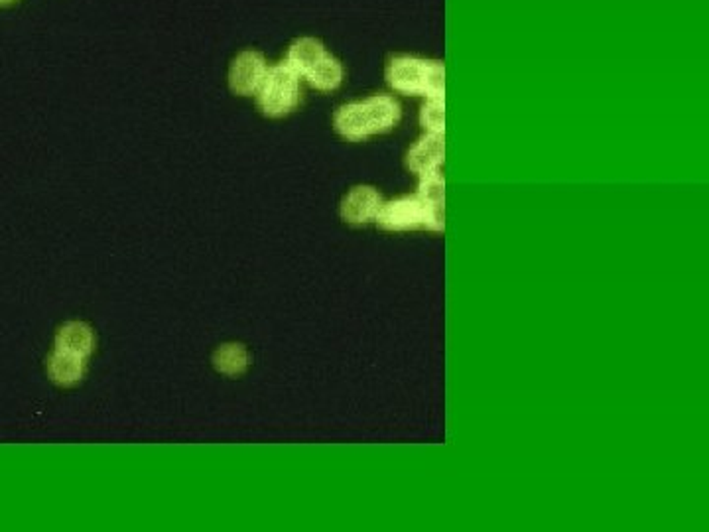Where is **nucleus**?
<instances>
[{"mask_svg": "<svg viewBox=\"0 0 709 532\" xmlns=\"http://www.w3.org/2000/svg\"><path fill=\"white\" fill-rule=\"evenodd\" d=\"M300 75L280 61L268 67L262 85L258 89V107L266 117H284L300 103Z\"/></svg>", "mask_w": 709, "mask_h": 532, "instance_id": "nucleus-1", "label": "nucleus"}, {"mask_svg": "<svg viewBox=\"0 0 709 532\" xmlns=\"http://www.w3.org/2000/svg\"><path fill=\"white\" fill-rule=\"evenodd\" d=\"M386 231H410L429 225V207L418 195H404L392 201H383L376 219Z\"/></svg>", "mask_w": 709, "mask_h": 532, "instance_id": "nucleus-2", "label": "nucleus"}, {"mask_svg": "<svg viewBox=\"0 0 709 532\" xmlns=\"http://www.w3.org/2000/svg\"><path fill=\"white\" fill-rule=\"evenodd\" d=\"M266 58L256 49H243L229 67V87L236 95H256L268 74Z\"/></svg>", "mask_w": 709, "mask_h": 532, "instance_id": "nucleus-3", "label": "nucleus"}, {"mask_svg": "<svg viewBox=\"0 0 709 532\" xmlns=\"http://www.w3.org/2000/svg\"><path fill=\"white\" fill-rule=\"evenodd\" d=\"M428 61L412 56H398L390 59L386 67L388 85L404 95H424V81Z\"/></svg>", "mask_w": 709, "mask_h": 532, "instance_id": "nucleus-4", "label": "nucleus"}, {"mask_svg": "<svg viewBox=\"0 0 709 532\" xmlns=\"http://www.w3.org/2000/svg\"><path fill=\"white\" fill-rule=\"evenodd\" d=\"M383 206V197L370 186H357L341 201V217L351 225L374 221Z\"/></svg>", "mask_w": 709, "mask_h": 532, "instance_id": "nucleus-5", "label": "nucleus"}, {"mask_svg": "<svg viewBox=\"0 0 709 532\" xmlns=\"http://www.w3.org/2000/svg\"><path fill=\"white\" fill-rule=\"evenodd\" d=\"M445 160V138L443 134L426 133L406 154V166L414 174L424 176L429 172H438Z\"/></svg>", "mask_w": 709, "mask_h": 532, "instance_id": "nucleus-6", "label": "nucleus"}, {"mask_svg": "<svg viewBox=\"0 0 709 532\" xmlns=\"http://www.w3.org/2000/svg\"><path fill=\"white\" fill-rule=\"evenodd\" d=\"M426 206L429 207V225L431 231H443L445 227V179L440 172H429L420 176L418 193H416Z\"/></svg>", "mask_w": 709, "mask_h": 532, "instance_id": "nucleus-7", "label": "nucleus"}, {"mask_svg": "<svg viewBox=\"0 0 709 532\" xmlns=\"http://www.w3.org/2000/svg\"><path fill=\"white\" fill-rule=\"evenodd\" d=\"M370 134L390 131L400 120V103L390 95H372L363 101Z\"/></svg>", "mask_w": 709, "mask_h": 532, "instance_id": "nucleus-8", "label": "nucleus"}, {"mask_svg": "<svg viewBox=\"0 0 709 532\" xmlns=\"http://www.w3.org/2000/svg\"><path fill=\"white\" fill-rule=\"evenodd\" d=\"M333 124L335 131L347 138V140H365L370 136L369 120H367V113H365V104L361 103H347L337 109L335 117H333Z\"/></svg>", "mask_w": 709, "mask_h": 532, "instance_id": "nucleus-9", "label": "nucleus"}, {"mask_svg": "<svg viewBox=\"0 0 709 532\" xmlns=\"http://www.w3.org/2000/svg\"><path fill=\"white\" fill-rule=\"evenodd\" d=\"M325 56H327L325 45L319 40L306 36V38H297L294 44L288 47L286 63L300 77H306Z\"/></svg>", "mask_w": 709, "mask_h": 532, "instance_id": "nucleus-10", "label": "nucleus"}, {"mask_svg": "<svg viewBox=\"0 0 709 532\" xmlns=\"http://www.w3.org/2000/svg\"><path fill=\"white\" fill-rule=\"evenodd\" d=\"M93 347H95V335H93L91 325L85 322H69L58 331L56 349L59 351H67V353L87 359L89 355L93 353Z\"/></svg>", "mask_w": 709, "mask_h": 532, "instance_id": "nucleus-11", "label": "nucleus"}, {"mask_svg": "<svg viewBox=\"0 0 709 532\" xmlns=\"http://www.w3.org/2000/svg\"><path fill=\"white\" fill-rule=\"evenodd\" d=\"M47 370H49V377L54 379V383L69 386V384L81 381V377L85 373V359L79 355L56 349L47 361Z\"/></svg>", "mask_w": 709, "mask_h": 532, "instance_id": "nucleus-12", "label": "nucleus"}, {"mask_svg": "<svg viewBox=\"0 0 709 532\" xmlns=\"http://www.w3.org/2000/svg\"><path fill=\"white\" fill-rule=\"evenodd\" d=\"M343 65L337 58L333 56H325L310 74L306 75L308 83H310L313 89H319V91H335L343 83Z\"/></svg>", "mask_w": 709, "mask_h": 532, "instance_id": "nucleus-13", "label": "nucleus"}, {"mask_svg": "<svg viewBox=\"0 0 709 532\" xmlns=\"http://www.w3.org/2000/svg\"><path fill=\"white\" fill-rule=\"evenodd\" d=\"M213 365H215V369L221 370L225 375H240L249 365V353L238 343H227L215 351Z\"/></svg>", "mask_w": 709, "mask_h": 532, "instance_id": "nucleus-14", "label": "nucleus"}, {"mask_svg": "<svg viewBox=\"0 0 709 532\" xmlns=\"http://www.w3.org/2000/svg\"><path fill=\"white\" fill-rule=\"evenodd\" d=\"M420 122L426 133H445V101L443 99H428L420 111Z\"/></svg>", "mask_w": 709, "mask_h": 532, "instance_id": "nucleus-15", "label": "nucleus"}, {"mask_svg": "<svg viewBox=\"0 0 709 532\" xmlns=\"http://www.w3.org/2000/svg\"><path fill=\"white\" fill-rule=\"evenodd\" d=\"M445 95V67L440 61H428V71L424 81L426 99H443Z\"/></svg>", "mask_w": 709, "mask_h": 532, "instance_id": "nucleus-16", "label": "nucleus"}, {"mask_svg": "<svg viewBox=\"0 0 709 532\" xmlns=\"http://www.w3.org/2000/svg\"><path fill=\"white\" fill-rule=\"evenodd\" d=\"M10 2H16V0H0V4H10Z\"/></svg>", "mask_w": 709, "mask_h": 532, "instance_id": "nucleus-17", "label": "nucleus"}]
</instances>
